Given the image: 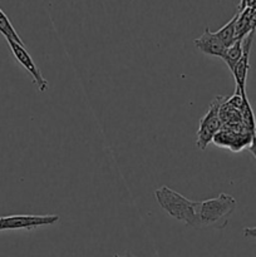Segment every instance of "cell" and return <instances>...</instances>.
<instances>
[{"label": "cell", "mask_w": 256, "mask_h": 257, "mask_svg": "<svg viewBox=\"0 0 256 257\" xmlns=\"http://www.w3.org/2000/svg\"><path fill=\"white\" fill-rule=\"evenodd\" d=\"M235 23H236V14L232 19L228 23H226L220 30L216 32V35L220 38L221 42L223 43L226 48H228L230 45H232L236 42V34H235Z\"/></svg>", "instance_id": "8fae6325"}, {"label": "cell", "mask_w": 256, "mask_h": 257, "mask_svg": "<svg viewBox=\"0 0 256 257\" xmlns=\"http://www.w3.org/2000/svg\"><path fill=\"white\" fill-rule=\"evenodd\" d=\"M7 42L9 48L12 49L14 58L18 60V63L29 73L30 77L33 78V82L37 85L38 89L42 93L45 92V90L48 89V87H49V85H48V80L43 77L42 73H40V69L38 68V65L35 64L29 53L27 52L24 45L19 44V43L14 42V40H7Z\"/></svg>", "instance_id": "5b68a950"}, {"label": "cell", "mask_w": 256, "mask_h": 257, "mask_svg": "<svg viewBox=\"0 0 256 257\" xmlns=\"http://www.w3.org/2000/svg\"><path fill=\"white\" fill-rule=\"evenodd\" d=\"M223 97H217L212 103L210 108L206 112V114L201 118L200 124L197 131V147L200 150H205L217 135L218 131L222 128V120L220 117V108L222 104Z\"/></svg>", "instance_id": "3957f363"}, {"label": "cell", "mask_w": 256, "mask_h": 257, "mask_svg": "<svg viewBox=\"0 0 256 257\" xmlns=\"http://www.w3.org/2000/svg\"><path fill=\"white\" fill-rule=\"evenodd\" d=\"M248 151H250L251 155H252L253 158L256 160V135H253L252 138H251L250 146H248Z\"/></svg>", "instance_id": "5bb4252c"}, {"label": "cell", "mask_w": 256, "mask_h": 257, "mask_svg": "<svg viewBox=\"0 0 256 257\" xmlns=\"http://www.w3.org/2000/svg\"><path fill=\"white\" fill-rule=\"evenodd\" d=\"M256 30V10L245 8L236 13L235 34L236 39H245L248 34Z\"/></svg>", "instance_id": "ba28073f"}, {"label": "cell", "mask_w": 256, "mask_h": 257, "mask_svg": "<svg viewBox=\"0 0 256 257\" xmlns=\"http://www.w3.org/2000/svg\"><path fill=\"white\" fill-rule=\"evenodd\" d=\"M155 197L158 205L173 218L186 223L187 226H191V227H201L200 217H198L200 202L188 200L185 196L180 195L167 186H162L156 190Z\"/></svg>", "instance_id": "6da1fadb"}, {"label": "cell", "mask_w": 256, "mask_h": 257, "mask_svg": "<svg viewBox=\"0 0 256 257\" xmlns=\"http://www.w3.org/2000/svg\"><path fill=\"white\" fill-rule=\"evenodd\" d=\"M242 235L245 237L256 238V227H245L242 230Z\"/></svg>", "instance_id": "4fadbf2b"}, {"label": "cell", "mask_w": 256, "mask_h": 257, "mask_svg": "<svg viewBox=\"0 0 256 257\" xmlns=\"http://www.w3.org/2000/svg\"><path fill=\"white\" fill-rule=\"evenodd\" d=\"M245 8H251L256 10V0H241L238 5V10H242Z\"/></svg>", "instance_id": "7c38bea8"}, {"label": "cell", "mask_w": 256, "mask_h": 257, "mask_svg": "<svg viewBox=\"0 0 256 257\" xmlns=\"http://www.w3.org/2000/svg\"><path fill=\"white\" fill-rule=\"evenodd\" d=\"M236 207H237L236 200L227 193H221L217 197L202 201L198 205L201 227L212 226L215 228H223L228 223V220L235 212Z\"/></svg>", "instance_id": "7a4b0ae2"}, {"label": "cell", "mask_w": 256, "mask_h": 257, "mask_svg": "<svg viewBox=\"0 0 256 257\" xmlns=\"http://www.w3.org/2000/svg\"><path fill=\"white\" fill-rule=\"evenodd\" d=\"M193 43H195V47L198 50H201L203 54L212 55V57L221 58L226 49V47L221 42L220 38L216 35V33H212L208 28H206L202 35L193 40Z\"/></svg>", "instance_id": "52a82bcc"}, {"label": "cell", "mask_w": 256, "mask_h": 257, "mask_svg": "<svg viewBox=\"0 0 256 257\" xmlns=\"http://www.w3.org/2000/svg\"><path fill=\"white\" fill-rule=\"evenodd\" d=\"M0 34H2L7 40H14V42L19 43V44L24 45L22 38L19 37L17 30L14 29L13 24L10 23L9 18L5 15V13L3 12L2 9H0Z\"/></svg>", "instance_id": "30bf717a"}, {"label": "cell", "mask_w": 256, "mask_h": 257, "mask_svg": "<svg viewBox=\"0 0 256 257\" xmlns=\"http://www.w3.org/2000/svg\"><path fill=\"white\" fill-rule=\"evenodd\" d=\"M243 39H238L233 43L232 45H230L228 48H226L225 52H223L221 59L226 63V65L228 67V69L232 72L235 65L237 64V62L240 60V58L242 57L243 53V45H242Z\"/></svg>", "instance_id": "9c48e42d"}, {"label": "cell", "mask_w": 256, "mask_h": 257, "mask_svg": "<svg viewBox=\"0 0 256 257\" xmlns=\"http://www.w3.org/2000/svg\"><path fill=\"white\" fill-rule=\"evenodd\" d=\"M114 257H137V256H135V255H133V253H131V252H127V253H125V255H123V256L114 255Z\"/></svg>", "instance_id": "9a60e30c"}, {"label": "cell", "mask_w": 256, "mask_h": 257, "mask_svg": "<svg viewBox=\"0 0 256 257\" xmlns=\"http://www.w3.org/2000/svg\"><path fill=\"white\" fill-rule=\"evenodd\" d=\"M59 221V216H33V215H17L0 217V231L7 230H34L42 226L54 225Z\"/></svg>", "instance_id": "277c9868"}, {"label": "cell", "mask_w": 256, "mask_h": 257, "mask_svg": "<svg viewBox=\"0 0 256 257\" xmlns=\"http://www.w3.org/2000/svg\"><path fill=\"white\" fill-rule=\"evenodd\" d=\"M253 35H255V32L248 34L247 37L243 39L242 57L240 58L237 64L235 65L233 70L231 72L232 73L233 78H235V83H236L235 93L236 94H240L241 97H245L246 95V79H247V73L248 70H250V52H251V48H252Z\"/></svg>", "instance_id": "8992f818"}]
</instances>
